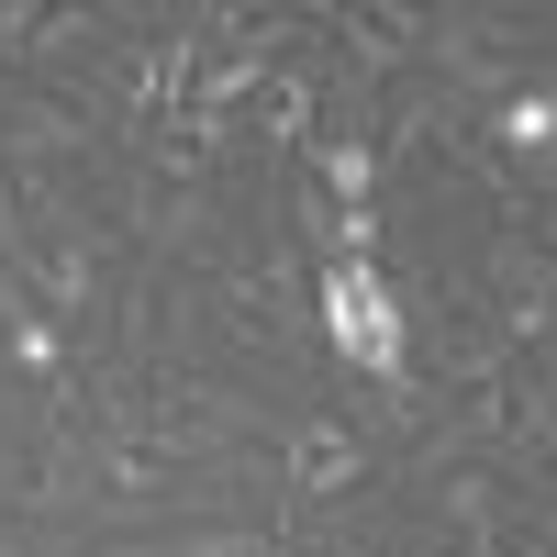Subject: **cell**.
<instances>
[{"instance_id":"6da1fadb","label":"cell","mask_w":557,"mask_h":557,"mask_svg":"<svg viewBox=\"0 0 557 557\" xmlns=\"http://www.w3.org/2000/svg\"><path fill=\"white\" fill-rule=\"evenodd\" d=\"M312 335L335 368H357L368 391H380V424H424V380H412V301L391 268L368 257H312Z\"/></svg>"},{"instance_id":"3957f363","label":"cell","mask_w":557,"mask_h":557,"mask_svg":"<svg viewBox=\"0 0 557 557\" xmlns=\"http://www.w3.org/2000/svg\"><path fill=\"white\" fill-rule=\"evenodd\" d=\"M480 146H491L502 168H513V178H524V168H557V78H546V89L524 78L513 101H502V112L480 123Z\"/></svg>"},{"instance_id":"277c9868","label":"cell","mask_w":557,"mask_h":557,"mask_svg":"<svg viewBox=\"0 0 557 557\" xmlns=\"http://www.w3.org/2000/svg\"><path fill=\"white\" fill-rule=\"evenodd\" d=\"M312 101H323V57H290L268 78V101H257V123H268V146L301 168V146H312Z\"/></svg>"},{"instance_id":"5b68a950","label":"cell","mask_w":557,"mask_h":557,"mask_svg":"<svg viewBox=\"0 0 557 557\" xmlns=\"http://www.w3.org/2000/svg\"><path fill=\"white\" fill-rule=\"evenodd\" d=\"M535 546H546V557H557V491H546V502H535Z\"/></svg>"},{"instance_id":"7a4b0ae2","label":"cell","mask_w":557,"mask_h":557,"mask_svg":"<svg viewBox=\"0 0 557 557\" xmlns=\"http://www.w3.org/2000/svg\"><path fill=\"white\" fill-rule=\"evenodd\" d=\"M368 491V446L335 412H290L278 424V502H357Z\"/></svg>"}]
</instances>
